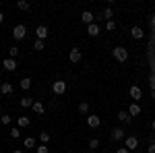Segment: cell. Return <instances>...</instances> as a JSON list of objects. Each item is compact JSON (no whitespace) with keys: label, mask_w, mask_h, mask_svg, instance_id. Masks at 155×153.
<instances>
[{"label":"cell","mask_w":155,"mask_h":153,"mask_svg":"<svg viewBox=\"0 0 155 153\" xmlns=\"http://www.w3.org/2000/svg\"><path fill=\"white\" fill-rule=\"evenodd\" d=\"M112 56L118 60V62H126V60H128V50L124 46H116L112 50Z\"/></svg>","instance_id":"1"},{"label":"cell","mask_w":155,"mask_h":153,"mask_svg":"<svg viewBox=\"0 0 155 153\" xmlns=\"http://www.w3.org/2000/svg\"><path fill=\"white\" fill-rule=\"evenodd\" d=\"M25 35H27V27H25V25H15L12 37H15L17 42H21V39H25Z\"/></svg>","instance_id":"2"},{"label":"cell","mask_w":155,"mask_h":153,"mask_svg":"<svg viewBox=\"0 0 155 153\" xmlns=\"http://www.w3.org/2000/svg\"><path fill=\"white\" fill-rule=\"evenodd\" d=\"M128 93H130V99H132V101H137V104H139V99L143 97V89H141L139 85H132L130 89H128Z\"/></svg>","instance_id":"3"},{"label":"cell","mask_w":155,"mask_h":153,"mask_svg":"<svg viewBox=\"0 0 155 153\" xmlns=\"http://www.w3.org/2000/svg\"><path fill=\"white\" fill-rule=\"evenodd\" d=\"M68 60H71L72 64L81 62V60H83V54H81V50H79V48H72L71 52H68Z\"/></svg>","instance_id":"4"},{"label":"cell","mask_w":155,"mask_h":153,"mask_svg":"<svg viewBox=\"0 0 155 153\" xmlns=\"http://www.w3.org/2000/svg\"><path fill=\"white\" fill-rule=\"evenodd\" d=\"M52 91H54L56 95H64V93H66V83H64V81L52 83Z\"/></svg>","instance_id":"5"},{"label":"cell","mask_w":155,"mask_h":153,"mask_svg":"<svg viewBox=\"0 0 155 153\" xmlns=\"http://www.w3.org/2000/svg\"><path fill=\"white\" fill-rule=\"evenodd\" d=\"M124 147H126V149H128V151H132V149H137V147H139V139H137V137H126V139H124Z\"/></svg>","instance_id":"6"},{"label":"cell","mask_w":155,"mask_h":153,"mask_svg":"<svg viewBox=\"0 0 155 153\" xmlns=\"http://www.w3.org/2000/svg\"><path fill=\"white\" fill-rule=\"evenodd\" d=\"M87 124H89V128H99V126H101V118L89 114V116H87Z\"/></svg>","instance_id":"7"},{"label":"cell","mask_w":155,"mask_h":153,"mask_svg":"<svg viewBox=\"0 0 155 153\" xmlns=\"http://www.w3.org/2000/svg\"><path fill=\"white\" fill-rule=\"evenodd\" d=\"M122 139H126V132L120 128V126H116V128H112V141H122Z\"/></svg>","instance_id":"8"},{"label":"cell","mask_w":155,"mask_h":153,"mask_svg":"<svg viewBox=\"0 0 155 153\" xmlns=\"http://www.w3.org/2000/svg\"><path fill=\"white\" fill-rule=\"evenodd\" d=\"M2 66H4V71L15 72V71H17V60H12V58H4V62H2Z\"/></svg>","instance_id":"9"},{"label":"cell","mask_w":155,"mask_h":153,"mask_svg":"<svg viewBox=\"0 0 155 153\" xmlns=\"http://www.w3.org/2000/svg\"><path fill=\"white\" fill-rule=\"evenodd\" d=\"M81 21H83L85 25H91V23H95V15L91 11H85L83 15H81Z\"/></svg>","instance_id":"10"},{"label":"cell","mask_w":155,"mask_h":153,"mask_svg":"<svg viewBox=\"0 0 155 153\" xmlns=\"http://www.w3.org/2000/svg\"><path fill=\"white\" fill-rule=\"evenodd\" d=\"M35 35H37V39H41V42H44V39L48 37V27H46V25H37Z\"/></svg>","instance_id":"11"},{"label":"cell","mask_w":155,"mask_h":153,"mask_svg":"<svg viewBox=\"0 0 155 153\" xmlns=\"http://www.w3.org/2000/svg\"><path fill=\"white\" fill-rule=\"evenodd\" d=\"M99 31H101V27H99L97 23H91V25H87V33H89L91 37H97V35H99Z\"/></svg>","instance_id":"12"},{"label":"cell","mask_w":155,"mask_h":153,"mask_svg":"<svg viewBox=\"0 0 155 153\" xmlns=\"http://www.w3.org/2000/svg\"><path fill=\"white\" fill-rule=\"evenodd\" d=\"M17 126H19V128H27V126H31L29 116H19V118H17Z\"/></svg>","instance_id":"13"},{"label":"cell","mask_w":155,"mask_h":153,"mask_svg":"<svg viewBox=\"0 0 155 153\" xmlns=\"http://www.w3.org/2000/svg\"><path fill=\"white\" fill-rule=\"evenodd\" d=\"M130 37H132V39H143V37H145L143 29H141V27H137V25H134V27H132V29H130Z\"/></svg>","instance_id":"14"},{"label":"cell","mask_w":155,"mask_h":153,"mask_svg":"<svg viewBox=\"0 0 155 153\" xmlns=\"http://www.w3.org/2000/svg\"><path fill=\"white\" fill-rule=\"evenodd\" d=\"M31 110H33V112H35V114H39V116H41V114H46V106H44V104H41V101H33V106H31Z\"/></svg>","instance_id":"15"},{"label":"cell","mask_w":155,"mask_h":153,"mask_svg":"<svg viewBox=\"0 0 155 153\" xmlns=\"http://www.w3.org/2000/svg\"><path fill=\"white\" fill-rule=\"evenodd\" d=\"M128 114H130V118L132 116H139V114H141V106H139L137 101H132L130 106H128Z\"/></svg>","instance_id":"16"},{"label":"cell","mask_w":155,"mask_h":153,"mask_svg":"<svg viewBox=\"0 0 155 153\" xmlns=\"http://www.w3.org/2000/svg\"><path fill=\"white\" fill-rule=\"evenodd\" d=\"M12 91H15V87H12L11 83H0V93H4V95H11Z\"/></svg>","instance_id":"17"},{"label":"cell","mask_w":155,"mask_h":153,"mask_svg":"<svg viewBox=\"0 0 155 153\" xmlns=\"http://www.w3.org/2000/svg\"><path fill=\"white\" fill-rule=\"evenodd\" d=\"M118 118L122 120V122H126V124H130V122H132L130 114H128V112H124V110H120V112H118Z\"/></svg>","instance_id":"18"},{"label":"cell","mask_w":155,"mask_h":153,"mask_svg":"<svg viewBox=\"0 0 155 153\" xmlns=\"http://www.w3.org/2000/svg\"><path fill=\"white\" fill-rule=\"evenodd\" d=\"M101 17H104V21H112V17H114L112 6H106V8H104V12H101Z\"/></svg>","instance_id":"19"},{"label":"cell","mask_w":155,"mask_h":153,"mask_svg":"<svg viewBox=\"0 0 155 153\" xmlns=\"http://www.w3.org/2000/svg\"><path fill=\"white\" fill-rule=\"evenodd\" d=\"M19 85H21V89H23V91H27V89H31V85H33V83H31V79H29V77H25V79H21V81H19Z\"/></svg>","instance_id":"20"},{"label":"cell","mask_w":155,"mask_h":153,"mask_svg":"<svg viewBox=\"0 0 155 153\" xmlns=\"http://www.w3.org/2000/svg\"><path fill=\"white\" fill-rule=\"evenodd\" d=\"M23 147L25 149H33V147H35V139H33V137H27L23 141Z\"/></svg>","instance_id":"21"},{"label":"cell","mask_w":155,"mask_h":153,"mask_svg":"<svg viewBox=\"0 0 155 153\" xmlns=\"http://www.w3.org/2000/svg\"><path fill=\"white\" fill-rule=\"evenodd\" d=\"M33 101H35L33 97H23L19 104H21V108H31V106H33Z\"/></svg>","instance_id":"22"},{"label":"cell","mask_w":155,"mask_h":153,"mask_svg":"<svg viewBox=\"0 0 155 153\" xmlns=\"http://www.w3.org/2000/svg\"><path fill=\"white\" fill-rule=\"evenodd\" d=\"M79 114H83V116L89 114V104H87V101H81V104H79Z\"/></svg>","instance_id":"23"},{"label":"cell","mask_w":155,"mask_h":153,"mask_svg":"<svg viewBox=\"0 0 155 153\" xmlns=\"http://www.w3.org/2000/svg\"><path fill=\"white\" fill-rule=\"evenodd\" d=\"M17 8H19V11H29L31 4H29L27 0H19V2H17Z\"/></svg>","instance_id":"24"},{"label":"cell","mask_w":155,"mask_h":153,"mask_svg":"<svg viewBox=\"0 0 155 153\" xmlns=\"http://www.w3.org/2000/svg\"><path fill=\"white\" fill-rule=\"evenodd\" d=\"M19 54H21V50H19V48L17 46H12V48H8V58H17V56H19Z\"/></svg>","instance_id":"25"},{"label":"cell","mask_w":155,"mask_h":153,"mask_svg":"<svg viewBox=\"0 0 155 153\" xmlns=\"http://www.w3.org/2000/svg\"><path fill=\"white\" fill-rule=\"evenodd\" d=\"M11 137L12 139H21V128H19V126H12L11 128Z\"/></svg>","instance_id":"26"},{"label":"cell","mask_w":155,"mask_h":153,"mask_svg":"<svg viewBox=\"0 0 155 153\" xmlns=\"http://www.w3.org/2000/svg\"><path fill=\"white\" fill-rule=\"evenodd\" d=\"M39 141H41V145H46L50 141V132H39Z\"/></svg>","instance_id":"27"},{"label":"cell","mask_w":155,"mask_h":153,"mask_svg":"<svg viewBox=\"0 0 155 153\" xmlns=\"http://www.w3.org/2000/svg\"><path fill=\"white\" fill-rule=\"evenodd\" d=\"M106 29L107 31H116V21L112 19V21H106Z\"/></svg>","instance_id":"28"},{"label":"cell","mask_w":155,"mask_h":153,"mask_svg":"<svg viewBox=\"0 0 155 153\" xmlns=\"http://www.w3.org/2000/svg\"><path fill=\"white\" fill-rule=\"evenodd\" d=\"M44 42H41V39H35V44H33V50H37V52H41V50H44Z\"/></svg>","instance_id":"29"},{"label":"cell","mask_w":155,"mask_h":153,"mask_svg":"<svg viewBox=\"0 0 155 153\" xmlns=\"http://www.w3.org/2000/svg\"><path fill=\"white\" fill-rule=\"evenodd\" d=\"M99 147V139H89V149H97Z\"/></svg>","instance_id":"30"},{"label":"cell","mask_w":155,"mask_h":153,"mask_svg":"<svg viewBox=\"0 0 155 153\" xmlns=\"http://www.w3.org/2000/svg\"><path fill=\"white\" fill-rule=\"evenodd\" d=\"M35 153H50L48 145H39V147H35Z\"/></svg>","instance_id":"31"},{"label":"cell","mask_w":155,"mask_h":153,"mask_svg":"<svg viewBox=\"0 0 155 153\" xmlns=\"http://www.w3.org/2000/svg\"><path fill=\"white\" fill-rule=\"evenodd\" d=\"M0 120H2V124H4V126H8V124H11V116H6V114H2Z\"/></svg>","instance_id":"32"},{"label":"cell","mask_w":155,"mask_h":153,"mask_svg":"<svg viewBox=\"0 0 155 153\" xmlns=\"http://www.w3.org/2000/svg\"><path fill=\"white\" fill-rule=\"evenodd\" d=\"M147 153H155V143H153V145H149V147H147Z\"/></svg>","instance_id":"33"},{"label":"cell","mask_w":155,"mask_h":153,"mask_svg":"<svg viewBox=\"0 0 155 153\" xmlns=\"http://www.w3.org/2000/svg\"><path fill=\"white\" fill-rule=\"evenodd\" d=\"M116 153H130L126 147H120V149H116Z\"/></svg>","instance_id":"34"},{"label":"cell","mask_w":155,"mask_h":153,"mask_svg":"<svg viewBox=\"0 0 155 153\" xmlns=\"http://www.w3.org/2000/svg\"><path fill=\"white\" fill-rule=\"evenodd\" d=\"M153 143H155V135L151 132V135H149V145H153Z\"/></svg>","instance_id":"35"},{"label":"cell","mask_w":155,"mask_h":153,"mask_svg":"<svg viewBox=\"0 0 155 153\" xmlns=\"http://www.w3.org/2000/svg\"><path fill=\"white\" fill-rule=\"evenodd\" d=\"M12 153H25V151H23V149H15Z\"/></svg>","instance_id":"36"},{"label":"cell","mask_w":155,"mask_h":153,"mask_svg":"<svg viewBox=\"0 0 155 153\" xmlns=\"http://www.w3.org/2000/svg\"><path fill=\"white\" fill-rule=\"evenodd\" d=\"M2 21H4V15H2V12H0V25H2Z\"/></svg>","instance_id":"37"},{"label":"cell","mask_w":155,"mask_h":153,"mask_svg":"<svg viewBox=\"0 0 155 153\" xmlns=\"http://www.w3.org/2000/svg\"><path fill=\"white\" fill-rule=\"evenodd\" d=\"M151 128H153V132H155V120H153V122H151Z\"/></svg>","instance_id":"38"},{"label":"cell","mask_w":155,"mask_h":153,"mask_svg":"<svg viewBox=\"0 0 155 153\" xmlns=\"http://www.w3.org/2000/svg\"><path fill=\"white\" fill-rule=\"evenodd\" d=\"M0 116H2V106H0Z\"/></svg>","instance_id":"39"},{"label":"cell","mask_w":155,"mask_h":153,"mask_svg":"<svg viewBox=\"0 0 155 153\" xmlns=\"http://www.w3.org/2000/svg\"><path fill=\"white\" fill-rule=\"evenodd\" d=\"M0 126H2V120H0Z\"/></svg>","instance_id":"40"},{"label":"cell","mask_w":155,"mask_h":153,"mask_svg":"<svg viewBox=\"0 0 155 153\" xmlns=\"http://www.w3.org/2000/svg\"><path fill=\"white\" fill-rule=\"evenodd\" d=\"M89 153H93V151H89Z\"/></svg>","instance_id":"41"}]
</instances>
